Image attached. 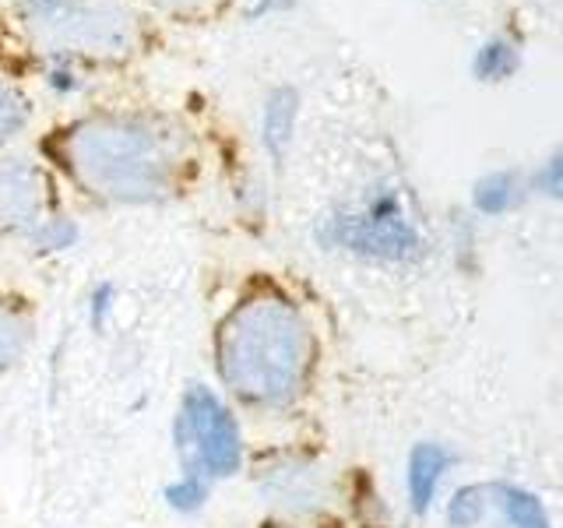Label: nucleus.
<instances>
[{
    "label": "nucleus",
    "mask_w": 563,
    "mask_h": 528,
    "mask_svg": "<svg viewBox=\"0 0 563 528\" xmlns=\"http://www.w3.org/2000/svg\"><path fill=\"white\" fill-rule=\"evenodd\" d=\"M43 155L106 205H163L187 169V134L152 113H88L43 138Z\"/></svg>",
    "instance_id": "1"
},
{
    "label": "nucleus",
    "mask_w": 563,
    "mask_h": 528,
    "mask_svg": "<svg viewBox=\"0 0 563 528\" xmlns=\"http://www.w3.org/2000/svg\"><path fill=\"white\" fill-rule=\"evenodd\" d=\"M313 370V321L278 286L243 293L216 328L219 384L254 413H289L307 398Z\"/></svg>",
    "instance_id": "2"
},
{
    "label": "nucleus",
    "mask_w": 563,
    "mask_h": 528,
    "mask_svg": "<svg viewBox=\"0 0 563 528\" xmlns=\"http://www.w3.org/2000/svg\"><path fill=\"white\" fill-rule=\"evenodd\" d=\"M324 251L377 264V268H412L430 254L412 194L398 176H377L352 198L328 208L317 222Z\"/></svg>",
    "instance_id": "3"
},
{
    "label": "nucleus",
    "mask_w": 563,
    "mask_h": 528,
    "mask_svg": "<svg viewBox=\"0 0 563 528\" xmlns=\"http://www.w3.org/2000/svg\"><path fill=\"white\" fill-rule=\"evenodd\" d=\"M173 451L180 472L201 475L205 483L233 480L246 465L240 419L216 387L190 381L173 416Z\"/></svg>",
    "instance_id": "4"
},
{
    "label": "nucleus",
    "mask_w": 563,
    "mask_h": 528,
    "mask_svg": "<svg viewBox=\"0 0 563 528\" xmlns=\"http://www.w3.org/2000/svg\"><path fill=\"white\" fill-rule=\"evenodd\" d=\"M29 35L46 57L70 64H120L137 53L141 25L134 11L113 0H78L49 22L29 25Z\"/></svg>",
    "instance_id": "5"
},
{
    "label": "nucleus",
    "mask_w": 563,
    "mask_h": 528,
    "mask_svg": "<svg viewBox=\"0 0 563 528\" xmlns=\"http://www.w3.org/2000/svg\"><path fill=\"white\" fill-rule=\"evenodd\" d=\"M257 493L286 518H317L334 497V480L313 454L275 451L257 465Z\"/></svg>",
    "instance_id": "6"
},
{
    "label": "nucleus",
    "mask_w": 563,
    "mask_h": 528,
    "mask_svg": "<svg viewBox=\"0 0 563 528\" xmlns=\"http://www.w3.org/2000/svg\"><path fill=\"white\" fill-rule=\"evenodd\" d=\"M57 208L53 176L29 158H0V237H25Z\"/></svg>",
    "instance_id": "7"
},
{
    "label": "nucleus",
    "mask_w": 563,
    "mask_h": 528,
    "mask_svg": "<svg viewBox=\"0 0 563 528\" xmlns=\"http://www.w3.org/2000/svg\"><path fill=\"white\" fill-rule=\"evenodd\" d=\"M454 462L457 458L444 440H416L412 444L409 458H405V501H409L416 518H427L437 507V497Z\"/></svg>",
    "instance_id": "8"
},
{
    "label": "nucleus",
    "mask_w": 563,
    "mask_h": 528,
    "mask_svg": "<svg viewBox=\"0 0 563 528\" xmlns=\"http://www.w3.org/2000/svg\"><path fill=\"white\" fill-rule=\"evenodd\" d=\"M299 92L292 85H275L261 102V120H257V138H261V152L268 155V163L275 173L286 169L289 152L296 145V131H299Z\"/></svg>",
    "instance_id": "9"
},
{
    "label": "nucleus",
    "mask_w": 563,
    "mask_h": 528,
    "mask_svg": "<svg viewBox=\"0 0 563 528\" xmlns=\"http://www.w3.org/2000/svg\"><path fill=\"white\" fill-rule=\"evenodd\" d=\"M532 190H528V176L521 169H489L472 184L468 216L475 219H504L518 211Z\"/></svg>",
    "instance_id": "10"
},
{
    "label": "nucleus",
    "mask_w": 563,
    "mask_h": 528,
    "mask_svg": "<svg viewBox=\"0 0 563 528\" xmlns=\"http://www.w3.org/2000/svg\"><path fill=\"white\" fill-rule=\"evenodd\" d=\"M525 64V43L518 40L515 32H493L486 40L472 50V78L483 85H504L521 70Z\"/></svg>",
    "instance_id": "11"
},
{
    "label": "nucleus",
    "mask_w": 563,
    "mask_h": 528,
    "mask_svg": "<svg viewBox=\"0 0 563 528\" xmlns=\"http://www.w3.org/2000/svg\"><path fill=\"white\" fill-rule=\"evenodd\" d=\"M489 501H493V515L504 521V528H556L542 497L528 486L489 483Z\"/></svg>",
    "instance_id": "12"
},
{
    "label": "nucleus",
    "mask_w": 563,
    "mask_h": 528,
    "mask_svg": "<svg viewBox=\"0 0 563 528\" xmlns=\"http://www.w3.org/2000/svg\"><path fill=\"white\" fill-rule=\"evenodd\" d=\"M35 339V321L32 310L8 293H0V377L29 356Z\"/></svg>",
    "instance_id": "13"
},
{
    "label": "nucleus",
    "mask_w": 563,
    "mask_h": 528,
    "mask_svg": "<svg viewBox=\"0 0 563 528\" xmlns=\"http://www.w3.org/2000/svg\"><path fill=\"white\" fill-rule=\"evenodd\" d=\"M78 240H81V226L70 219L67 211H60V208L46 211V216L22 237L25 251L32 257H57V254H67L70 246H78Z\"/></svg>",
    "instance_id": "14"
},
{
    "label": "nucleus",
    "mask_w": 563,
    "mask_h": 528,
    "mask_svg": "<svg viewBox=\"0 0 563 528\" xmlns=\"http://www.w3.org/2000/svg\"><path fill=\"white\" fill-rule=\"evenodd\" d=\"M489 515H493L489 483H465V486H457V490H451V497L444 504L448 528H483Z\"/></svg>",
    "instance_id": "15"
},
{
    "label": "nucleus",
    "mask_w": 563,
    "mask_h": 528,
    "mask_svg": "<svg viewBox=\"0 0 563 528\" xmlns=\"http://www.w3.org/2000/svg\"><path fill=\"white\" fill-rule=\"evenodd\" d=\"M208 497H211V483H205L201 475H190V472H180L173 475V480L163 486V501L173 515H201L208 507Z\"/></svg>",
    "instance_id": "16"
},
{
    "label": "nucleus",
    "mask_w": 563,
    "mask_h": 528,
    "mask_svg": "<svg viewBox=\"0 0 563 528\" xmlns=\"http://www.w3.org/2000/svg\"><path fill=\"white\" fill-rule=\"evenodd\" d=\"M32 120V99L18 85L0 78V148L14 141Z\"/></svg>",
    "instance_id": "17"
},
{
    "label": "nucleus",
    "mask_w": 563,
    "mask_h": 528,
    "mask_svg": "<svg viewBox=\"0 0 563 528\" xmlns=\"http://www.w3.org/2000/svg\"><path fill=\"white\" fill-rule=\"evenodd\" d=\"M528 190L545 201L563 198V152L560 148H553L532 173H528Z\"/></svg>",
    "instance_id": "18"
},
{
    "label": "nucleus",
    "mask_w": 563,
    "mask_h": 528,
    "mask_svg": "<svg viewBox=\"0 0 563 528\" xmlns=\"http://www.w3.org/2000/svg\"><path fill=\"white\" fill-rule=\"evenodd\" d=\"M145 4L176 22H211L222 14L225 0H145Z\"/></svg>",
    "instance_id": "19"
},
{
    "label": "nucleus",
    "mask_w": 563,
    "mask_h": 528,
    "mask_svg": "<svg viewBox=\"0 0 563 528\" xmlns=\"http://www.w3.org/2000/svg\"><path fill=\"white\" fill-rule=\"evenodd\" d=\"M451 246H454V264L465 275H472L475 264H479V229H475L472 216H457L451 229Z\"/></svg>",
    "instance_id": "20"
},
{
    "label": "nucleus",
    "mask_w": 563,
    "mask_h": 528,
    "mask_svg": "<svg viewBox=\"0 0 563 528\" xmlns=\"http://www.w3.org/2000/svg\"><path fill=\"white\" fill-rule=\"evenodd\" d=\"M43 81H46V85H49L57 96H75L78 88H81V78H78V64H70V61H57V57H46Z\"/></svg>",
    "instance_id": "21"
},
{
    "label": "nucleus",
    "mask_w": 563,
    "mask_h": 528,
    "mask_svg": "<svg viewBox=\"0 0 563 528\" xmlns=\"http://www.w3.org/2000/svg\"><path fill=\"white\" fill-rule=\"evenodd\" d=\"M117 310V286L113 282H99V286L88 293V321H92V328H106V321L113 317Z\"/></svg>",
    "instance_id": "22"
},
{
    "label": "nucleus",
    "mask_w": 563,
    "mask_h": 528,
    "mask_svg": "<svg viewBox=\"0 0 563 528\" xmlns=\"http://www.w3.org/2000/svg\"><path fill=\"white\" fill-rule=\"evenodd\" d=\"M292 8H296V0H243V14L251 18V22H261V18H272Z\"/></svg>",
    "instance_id": "23"
},
{
    "label": "nucleus",
    "mask_w": 563,
    "mask_h": 528,
    "mask_svg": "<svg viewBox=\"0 0 563 528\" xmlns=\"http://www.w3.org/2000/svg\"><path fill=\"white\" fill-rule=\"evenodd\" d=\"M53 528H64V525H53Z\"/></svg>",
    "instance_id": "24"
}]
</instances>
